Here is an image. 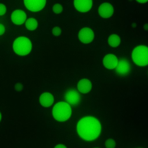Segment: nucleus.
Wrapping results in <instances>:
<instances>
[{
    "instance_id": "1",
    "label": "nucleus",
    "mask_w": 148,
    "mask_h": 148,
    "mask_svg": "<svg viewBox=\"0 0 148 148\" xmlns=\"http://www.w3.org/2000/svg\"><path fill=\"white\" fill-rule=\"evenodd\" d=\"M77 133L83 139L93 140L99 135L101 130L100 122L92 116L84 117L79 120L77 126Z\"/></svg>"
},
{
    "instance_id": "2",
    "label": "nucleus",
    "mask_w": 148,
    "mask_h": 148,
    "mask_svg": "<svg viewBox=\"0 0 148 148\" xmlns=\"http://www.w3.org/2000/svg\"><path fill=\"white\" fill-rule=\"evenodd\" d=\"M70 106L65 102H59L56 103L52 109V114L56 120L59 121H64L68 120L71 114Z\"/></svg>"
},
{
    "instance_id": "3",
    "label": "nucleus",
    "mask_w": 148,
    "mask_h": 148,
    "mask_svg": "<svg viewBox=\"0 0 148 148\" xmlns=\"http://www.w3.org/2000/svg\"><path fill=\"white\" fill-rule=\"evenodd\" d=\"M32 45L30 40L27 38L22 36L17 38L13 44L14 51L18 55H26L29 54L32 49Z\"/></svg>"
},
{
    "instance_id": "4",
    "label": "nucleus",
    "mask_w": 148,
    "mask_h": 148,
    "mask_svg": "<svg viewBox=\"0 0 148 148\" xmlns=\"http://www.w3.org/2000/svg\"><path fill=\"white\" fill-rule=\"evenodd\" d=\"M133 60L136 65L145 66L148 64V47L144 45L136 47L133 50L132 55Z\"/></svg>"
},
{
    "instance_id": "5",
    "label": "nucleus",
    "mask_w": 148,
    "mask_h": 148,
    "mask_svg": "<svg viewBox=\"0 0 148 148\" xmlns=\"http://www.w3.org/2000/svg\"><path fill=\"white\" fill-rule=\"evenodd\" d=\"M94 37V34L92 30L87 27L81 29L78 34L79 39L85 44H88L91 42Z\"/></svg>"
},
{
    "instance_id": "6",
    "label": "nucleus",
    "mask_w": 148,
    "mask_h": 148,
    "mask_svg": "<svg viewBox=\"0 0 148 148\" xmlns=\"http://www.w3.org/2000/svg\"><path fill=\"white\" fill-rule=\"evenodd\" d=\"M46 0H24V3L29 10L33 12H37L42 10L45 6Z\"/></svg>"
},
{
    "instance_id": "7",
    "label": "nucleus",
    "mask_w": 148,
    "mask_h": 148,
    "mask_svg": "<svg viewBox=\"0 0 148 148\" xmlns=\"http://www.w3.org/2000/svg\"><path fill=\"white\" fill-rule=\"evenodd\" d=\"M115 69V73L120 75H126L130 71V65L129 62L125 59L120 60Z\"/></svg>"
},
{
    "instance_id": "8",
    "label": "nucleus",
    "mask_w": 148,
    "mask_h": 148,
    "mask_svg": "<svg viewBox=\"0 0 148 148\" xmlns=\"http://www.w3.org/2000/svg\"><path fill=\"white\" fill-rule=\"evenodd\" d=\"M75 8L78 11L84 12L90 10L92 6V0H75L73 1Z\"/></svg>"
},
{
    "instance_id": "9",
    "label": "nucleus",
    "mask_w": 148,
    "mask_h": 148,
    "mask_svg": "<svg viewBox=\"0 0 148 148\" xmlns=\"http://www.w3.org/2000/svg\"><path fill=\"white\" fill-rule=\"evenodd\" d=\"M98 12L101 17L103 18H107L112 16L114 12V9L111 4L105 2L99 6Z\"/></svg>"
},
{
    "instance_id": "10",
    "label": "nucleus",
    "mask_w": 148,
    "mask_h": 148,
    "mask_svg": "<svg viewBox=\"0 0 148 148\" xmlns=\"http://www.w3.org/2000/svg\"><path fill=\"white\" fill-rule=\"evenodd\" d=\"M26 19V15L22 10H18L14 11L11 16L12 21L14 24L21 25L24 23Z\"/></svg>"
},
{
    "instance_id": "11",
    "label": "nucleus",
    "mask_w": 148,
    "mask_h": 148,
    "mask_svg": "<svg viewBox=\"0 0 148 148\" xmlns=\"http://www.w3.org/2000/svg\"><path fill=\"white\" fill-rule=\"evenodd\" d=\"M65 98L66 101L72 105H77L80 100V95L78 92L74 90H70L65 94Z\"/></svg>"
},
{
    "instance_id": "12",
    "label": "nucleus",
    "mask_w": 148,
    "mask_h": 148,
    "mask_svg": "<svg viewBox=\"0 0 148 148\" xmlns=\"http://www.w3.org/2000/svg\"><path fill=\"white\" fill-rule=\"evenodd\" d=\"M103 63L104 66L109 69H113L117 66L118 63V59L114 55L109 54L104 57Z\"/></svg>"
},
{
    "instance_id": "13",
    "label": "nucleus",
    "mask_w": 148,
    "mask_h": 148,
    "mask_svg": "<svg viewBox=\"0 0 148 148\" xmlns=\"http://www.w3.org/2000/svg\"><path fill=\"white\" fill-rule=\"evenodd\" d=\"M77 88L79 91L82 93H88L91 89L92 84L88 79H82L78 83Z\"/></svg>"
},
{
    "instance_id": "14",
    "label": "nucleus",
    "mask_w": 148,
    "mask_h": 148,
    "mask_svg": "<svg viewBox=\"0 0 148 148\" xmlns=\"http://www.w3.org/2000/svg\"><path fill=\"white\" fill-rule=\"evenodd\" d=\"M39 101L41 106L44 107H49L53 104L54 98L51 94L45 92L41 95Z\"/></svg>"
},
{
    "instance_id": "15",
    "label": "nucleus",
    "mask_w": 148,
    "mask_h": 148,
    "mask_svg": "<svg viewBox=\"0 0 148 148\" xmlns=\"http://www.w3.org/2000/svg\"><path fill=\"white\" fill-rule=\"evenodd\" d=\"M108 42L110 45L113 47H116L120 44L121 40L118 35L112 34L109 37Z\"/></svg>"
},
{
    "instance_id": "16",
    "label": "nucleus",
    "mask_w": 148,
    "mask_h": 148,
    "mask_svg": "<svg viewBox=\"0 0 148 148\" xmlns=\"http://www.w3.org/2000/svg\"><path fill=\"white\" fill-rule=\"evenodd\" d=\"M38 23L36 20L32 18L28 19L25 23V26L27 29L29 30H35L37 28Z\"/></svg>"
},
{
    "instance_id": "17",
    "label": "nucleus",
    "mask_w": 148,
    "mask_h": 148,
    "mask_svg": "<svg viewBox=\"0 0 148 148\" xmlns=\"http://www.w3.org/2000/svg\"><path fill=\"white\" fill-rule=\"evenodd\" d=\"M105 145L107 148H114L115 145V141L112 139H108L106 141Z\"/></svg>"
},
{
    "instance_id": "18",
    "label": "nucleus",
    "mask_w": 148,
    "mask_h": 148,
    "mask_svg": "<svg viewBox=\"0 0 148 148\" xmlns=\"http://www.w3.org/2000/svg\"><path fill=\"white\" fill-rule=\"evenodd\" d=\"M53 10L56 14H60L62 10V8L60 5L59 4H56L53 5Z\"/></svg>"
},
{
    "instance_id": "19",
    "label": "nucleus",
    "mask_w": 148,
    "mask_h": 148,
    "mask_svg": "<svg viewBox=\"0 0 148 148\" xmlns=\"http://www.w3.org/2000/svg\"><path fill=\"white\" fill-rule=\"evenodd\" d=\"M52 33L55 36H58L60 35L61 31L60 29L58 27H55L52 30Z\"/></svg>"
},
{
    "instance_id": "20",
    "label": "nucleus",
    "mask_w": 148,
    "mask_h": 148,
    "mask_svg": "<svg viewBox=\"0 0 148 148\" xmlns=\"http://www.w3.org/2000/svg\"><path fill=\"white\" fill-rule=\"evenodd\" d=\"M5 6L3 4H0V16L4 15L6 11Z\"/></svg>"
},
{
    "instance_id": "21",
    "label": "nucleus",
    "mask_w": 148,
    "mask_h": 148,
    "mask_svg": "<svg viewBox=\"0 0 148 148\" xmlns=\"http://www.w3.org/2000/svg\"><path fill=\"white\" fill-rule=\"evenodd\" d=\"M5 29L4 26L0 23V35L3 34L5 32Z\"/></svg>"
},
{
    "instance_id": "22",
    "label": "nucleus",
    "mask_w": 148,
    "mask_h": 148,
    "mask_svg": "<svg viewBox=\"0 0 148 148\" xmlns=\"http://www.w3.org/2000/svg\"><path fill=\"white\" fill-rule=\"evenodd\" d=\"M54 148H66V147L64 145L60 144L57 145Z\"/></svg>"
},
{
    "instance_id": "23",
    "label": "nucleus",
    "mask_w": 148,
    "mask_h": 148,
    "mask_svg": "<svg viewBox=\"0 0 148 148\" xmlns=\"http://www.w3.org/2000/svg\"><path fill=\"white\" fill-rule=\"evenodd\" d=\"M138 2L141 3H144L146 2L147 0H137L136 1Z\"/></svg>"
},
{
    "instance_id": "24",
    "label": "nucleus",
    "mask_w": 148,
    "mask_h": 148,
    "mask_svg": "<svg viewBox=\"0 0 148 148\" xmlns=\"http://www.w3.org/2000/svg\"><path fill=\"white\" fill-rule=\"evenodd\" d=\"M1 113L0 112V121L1 120Z\"/></svg>"
}]
</instances>
